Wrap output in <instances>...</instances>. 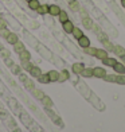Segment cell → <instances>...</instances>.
<instances>
[{
	"label": "cell",
	"instance_id": "obj_1",
	"mask_svg": "<svg viewBox=\"0 0 125 132\" xmlns=\"http://www.w3.org/2000/svg\"><path fill=\"white\" fill-rule=\"evenodd\" d=\"M106 76V70L104 68H94L93 69V77H97V78H104Z\"/></svg>",
	"mask_w": 125,
	"mask_h": 132
},
{
	"label": "cell",
	"instance_id": "obj_37",
	"mask_svg": "<svg viewBox=\"0 0 125 132\" xmlns=\"http://www.w3.org/2000/svg\"><path fill=\"white\" fill-rule=\"evenodd\" d=\"M5 63H7L8 66H11V65H12V61L10 59V57H8V58H5Z\"/></svg>",
	"mask_w": 125,
	"mask_h": 132
},
{
	"label": "cell",
	"instance_id": "obj_2",
	"mask_svg": "<svg viewBox=\"0 0 125 132\" xmlns=\"http://www.w3.org/2000/svg\"><path fill=\"white\" fill-rule=\"evenodd\" d=\"M78 45L82 47V49H86V47L90 46V39H89L87 37H85V35H82V37L78 39Z\"/></svg>",
	"mask_w": 125,
	"mask_h": 132
},
{
	"label": "cell",
	"instance_id": "obj_28",
	"mask_svg": "<svg viewBox=\"0 0 125 132\" xmlns=\"http://www.w3.org/2000/svg\"><path fill=\"white\" fill-rule=\"evenodd\" d=\"M24 85H26V88L28 89V90H31V92L35 89V86H34V82H32L31 80H28V78L24 81Z\"/></svg>",
	"mask_w": 125,
	"mask_h": 132
},
{
	"label": "cell",
	"instance_id": "obj_23",
	"mask_svg": "<svg viewBox=\"0 0 125 132\" xmlns=\"http://www.w3.org/2000/svg\"><path fill=\"white\" fill-rule=\"evenodd\" d=\"M82 23H83V26H85L86 28H93V22L89 19V18L85 16V18L82 19Z\"/></svg>",
	"mask_w": 125,
	"mask_h": 132
},
{
	"label": "cell",
	"instance_id": "obj_5",
	"mask_svg": "<svg viewBox=\"0 0 125 132\" xmlns=\"http://www.w3.org/2000/svg\"><path fill=\"white\" fill-rule=\"evenodd\" d=\"M96 57L98 58V59H105V58H108L109 55H108V50H105V49H97V53H96Z\"/></svg>",
	"mask_w": 125,
	"mask_h": 132
},
{
	"label": "cell",
	"instance_id": "obj_39",
	"mask_svg": "<svg viewBox=\"0 0 125 132\" xmlns=\"http://www.w3.org/2000/svg\"><path fill=\"white\" fill-rule=\"evenodd\" d=\"M0 19H2V15H0Z\"/></svg>",
	"mask_w": 125,
	"mask_h": 132
},
{
	"label": "cell",
	"instance_id": "obj_36",
	"mask_svg": "<svg viewBox=\"0 0 125 132\" xmlns=\"http://www.w3.org/2000/svg\"><path fill=\"white\" fill-rule=\"evenodd\" d=\"M19 78H20V81L24 82V81L27 80V76H26V74H20V73H19Z\"/></svg>",
	"mask_w": 125,
	"mask_h": 132
},
{
	"label": "cell",
	"instance_id": "obj_6",
	"mask_svg": "<svg viewBox=\"0 0 125 132\" xmlns=\"http://www.w3.org/2000/svg\"><path fill=\"white\" fill-rule=\"evenodd\" d=\"M59 12H61V8L58 7V5L52 4V5H49V14L52 15V16H58Z\"/></svg>",
	"mask_w": 125,
	"mask_h": 132
},
{
	"label": "cell",
	"instance_id": "obj_7",
	"mask_svg": "<svg viewBox=\"0 0 125 132\" xmlns=\"http://www.w3.org/2000/svg\"><path fill=\"white\" fill-rule=\"evenodd\" d=\"M83 69H85V66L81 62H77V63L73 65V73H75V74H81Z\"/></svg>",
	"mask_w": 125,
	"mask_h": 132
},
{
	"label": "cell",
	"instance_id": "obj_31",
	"mask_svg": "<svg viewBox=\"0 0 125 132\" xmlns=\"http://www.w3.org/2000/svg\"><path fill=\"white\" fill-rule=\"evenodd\" d=\"M116 78H117V76H114V74H113V76H108V74H106V76L104 77V80L110 81V82H116Z\"/></svg>",
	"mask_w": 125,
	"mask_h": 132
},
{
	"label": "cell",
	"instance_id": "obj_41",
	"mask_svg": "<svg viewBox=\"0 0 125 132\" xmlns=\"http://www.w3.org/2000/svg\"><path fill=\"white\" fill-rule=\"evenodd\" d=\"M0 37H2V35H0Z\"/></svg>",
	"mask_w": 125,
	"mask_h": 132
},
{
	"label": "cell",
	"instance_id": "obj_21",
	"mask_svg": "<svg viewBox=\"0 0 125 132\" xmlns=\"http://www.w3.org/2000/svg\"><path fill=\"white\" fill-rule=\"evenodd\" d=\"M39 5H40V4H39L38 0H30V2H28V7L31 8V10H34V11H37Z\"/></svg>",
	"mask_w": 125,
	"mask_h": 132
},
{
	"label": "cell",
	"instance_id": "obj_34",
	"mask_svg": "<svg viewBox=\"0 0 125 132\" xmlns=\"http://www.w3.org/2000/svg\"><path fill=\"white\" fill-rule=\"evenodd\" d=\"M4 28H7V23H5L4 19H0V31L4 30Z\"/></svg>",
	"mask_w": 125,
	"mask_h": 132
},
{
	"label": "cell",
	"instance_id": "obj_35",
	"mask_svg": "<svg viewBox=\"0 0 125 132\" xmlns=\"http://www.w3.org/2000/svg\"><path fill=\"white\" fill-rule=\"evenodd\" d=\"M2 53H3V57H4V58H8V57H10V51H8V50L2 49Z\"/></svg>",
	"mask_w": 125,
	"mask_h": 132
},
{
	"label": "cell",
	"instance_id": "obj_3",
	"mask_svg": "<svg viewBox=\"0 0 125 132\" xmlns=\"http://www.w3.org/2000/svg\"><path fill=\"white\" fill-rule=\"evenodd\" d=\"M113 69H114V73H117V74H125V65L121 62H116Z\"/></svg>",
	"mask_w": 125,
	"mask_h": 132
},
{
	"label": "cell",
	"instance_id": "obj_8",
	"mask_svg": "<svg viewBox=\"0 0 125 132\" xmlns=\"http://www.w3.org/2000/svg\"><path fill=\"white\" fill-rule=\"evenodd\" d=\"M69 78H70V74H69V71H67V70H62L61 73H59L58 81H59V82H65V81H67Z\"/></svg>",
	"mask_w": 125,
	"mask_h": 132
},
{
	"label": "cell",
	"instance_id": "obj_13",
	"mask_svg": "<svg viewBox=\"0 0 125 132\" xmlns=\"http://www.w3.org/2000/svg\"><path fill=\"white\" fill-rule=\"evenodd\" d=\"M38 81H39L40 84H49V82H50V77H49V73H46V74H43V73H42V74L38 77Z\"/></svg>",
	"mask_w": 125,
	"mask_h": 132
},
{
	"label": "cell",
	"instance_id": "obj_19",
	"mask_svg": "<svg viewBox=\"0 0 125 132\" xmlns=\"http://www.w3.org/2000/svg\"><path fill=\"white\" fill-rule=\"evenodd\" d=\"M71 34H73V37H74L77 40H78V39L82 37V35H83L82 30H81V28H78V27H74V30H73V32H71Z\"/></svg>",
	"mask_w": 125,
	"mask_h": 132
},
{
	"label": "cell",
	"instance_id": "obj_16",
	"mask_svg": "<svg viewBox=\"0 0 125 132\" xmlns=\"http://www.w3.org/2000/svg\"><path fill=\"white\" fill-rule=\"evenodd\" d=\"M14 50H15L17 54H19V53H22L23 50H24V45H23V42H19V40H17L16 43L14 45Z\"/></svg>",
	"mask_w": 125,
	"mask_h": 132
},
{
	"label": "cell",
	"instance_id": "obj_20",
	"mask_svg": "<svg viewBox=\"0 0 125 132\" xmlns=\"http://www.w3.org/2000/svg\"><path fill=\"white\" fill-rule=\"evenodd\" d=\"M30 74H31L32 77H37V78H38V77L42 74V71H40L39 68H37V66H32L31 70H30Z\"/></svg>",
	"mask_w": 125,
	"mask_h": 132
},
{
	"label": "cell",
	"instance_id": "obj_26",
	"mask_svg": "<svg viewBox=\"0 0 125 132\" xmlns=\"http://www.w3.org/2000/svg\"><path fill=\"white\" fill-rule=\"evenodd\" d=\"M85 53L89 54V55H94V57H96L97 49H96V47H90V46H89V47H86V49H85Z\"/></svg>",
	"mask_w": 125,
	"mask_h": 132
},
{
	"label": "cell",
	"instance_id": "obj_32",
	"mask_svg": "<svg viewBox=\"0 0 125 132\" xmlns=\"http://www.w3.org/2000/svg\"><path fill=\"white\" fill-rule=\"evenodd\" d=\"M10 68H11V70L14 71V74H19V73H20V69H19V66H16V65H14V63H12V65L10 66Z\"/></svg>",
	"mask_w": 125,
	"mask_h": 132
},
{
	"label": "cell",
	"instance_id": "obj_24",
	"mask_svg": "<svg viewBox=\"0 0 125 132\" xmlns=\"http://www.w3.org/2000/svg\"><path fill=\"white\" fill-rule=\"evenodd\" d=\"M32 93H34V96H35V98H38V100H42V98L44 97V93L42 92V90H39V89H34Z\"/></svg>",
	"mask_w": 125,
	"mask_h": 132
},
{
	"label": "cell",
	"instance_id": "obj_15",
	"mask_svg": "<svg viewBox=\"0 0 125 132\" xmlns=\"http://www.w3.org/2000/svg\"><path fill=\"white\" fill-rule=\"evenodd\" d=\"M102 62H104V65H106V66H110V68H113V66L116 65V59L114 58H110V57H108V58H105V59H102Z\"/></svg>",
	"mask_w": 125,
	"mask_h": 132
},
{
	"label": "cell",
	"instance_id": "obj_29",
	"mask_svg": "<svg viewBox=\"0 0 125 132\" xmlns=\"http://www.w3.org/2000/svg\"><path fill=\"white\" fill-rule=\"evenodd\" d=\"M117 84H121V85H125V74H118L116 78Z\"/></svg>",
	"mask_w": 125,
	"mask_h": 132
},
{
	"label": "cell",
	"instance_id": "obj_17",
	"mask_svg": "<svg viewBox=\"0 0 125 132\" xmlns=\"http://www.w3.org/2000/svg\"><path fill=\"white\" fill-rule=\"evenodd\" d=\"M49 77H50V82H55V81H58L59 73L55 70H51V71H49Z\"/></svg>",
	"mask_w": 125,
	"mask_h": 132
},
{
	"label": "cell",
	"instance_id": "obj_4",
	"mask_svg": "<svg viewBox=\"0 0 125 132\" xmlns=\"http://www.w3.org/2000/svg\"><path fill=\"white\" fill-rule=\"evenodd\" d=\"M62 24H63V30H65V32H67V34H71V32H73V30H74V24H73V22L66 20L65 23H62Z\"/></svg>",
	"mask_w": 125,
	"mask_h": 132
},
{
	"label": "cell",
	"instance_id": "obj_18",
	"mask_svg": "<svg viewBox=\"0 0 125 132\" xmlns=\"http://www.w3.org/2000/svg\"><path fill=\"white\" fill-rule=\"evenodd\" d=\"M58 18H59V22H61V23H65L66 20H69V15H67V12H66V11H62V10H61V12H59Z\"/></svg>",
	"mask_w": 125,
	"mask_h": 132
},
{
	"label": "cell",
	"instance_id": "obj_11",
	"mask_svg": "<svg viewBox=\"0 0 125 132\" xmlns=\"http://www.w3.org/2000/svg\"><path fill=\"white\" fill-rule=\"evenodd\" d=\"M5 39H7V42H8V43H11V45H15L16 42L19 40V39H17V35L14 34V32H10V35Z\"/></svg>",
	"mask_w": 125,
	"mask_h": 132
},
{
	"label": "cell",
	"instance_id": "obj_40",
	"mask_svg": "<svg viewBox=\"0 0 125 132\" xmlns=\"http://www.w3.org/2000/svg\"><path fill=\"white\" fill-rule=\"evenodd\" d=\"M26 2H30V0H26Z\"/></svg>",
	"mask_w": 125,
	"mask_h": 132
},
{
	"label": "cell",
	"instance_id": "obj_9",
	"mask_svg": "<svg viewBox=\"0 0 125 132\" xmlns=\"http://www.w3.org/2000/svg\"><path fill=\"white\" fill-rule=\"evenodd\" d=\"M113 51H114V54H116V55H118L120 58L125 57V49H124L122 46H118V45L114 46V50H113Z\"/></svg>",
	"mask_w": 125,
	"mask_h": 132
},
{
	"label": "cell",
	"instance_id": "obj_25",
	"mask_svg": "<svg viewBox=\"0 0 125 132\" xmlns=\"http://www.w3.org/2000/svg\"><path fill=\"white\" fill-rule=\"evenodd\" d=\"M22 66H23V69H24V70H27V71H30V70H31V68H32V63L31 62H30V61H22Z\"/></svg>",
	"mask_w": 125,
	"mask_h": 132
},
{
	"label": "cell",
	"instance_id": "obj_22",
	"mask_svg": "<svg viewBox=\"0 0 125 132\" xmlns=\"http://www.w3.org/2000/svg\"><path fill=\"white\" fill-rule=\"evenodd\" d=\"M42 103H43V105L47 106V108H51L52 106V101H51L50 97H47V96H44V97L42 98Z\"/></svg>",
	"mask_w": 125,
	"mask_h": 132
},
{
	"label": "cell",
	"instance_id": "obj_27",
	"mask_svg": "<svg viewBox=\"0 0 125 132\" xmlns=\"http://www.w3.org/2000/svg\"><path fill=\"white\" fill-rule=\"evenodd\" d=\"M102 43L105 45V50H108V51H113V50H114V46H113V45L110 43V42H109L108 39H106V40H104Z\"/></svg>",
	"mask_w": 125,
	"mask_h": 132
},
{
	"label": "cell",
	"instance_id": "obj_38",
	"mask_svg": "<svg viewBox=\"0 0 125 132\" xmlns=\"http://www.w3.org/2000/svg\"><path fill=\"white\" fill-rule=\"evenodd\" d=\"M121 4H122V7L125 8V0H121Z\"/></svg>",
	"mask_w": 125,
	"mask_h": 132
},
{
	"label": "cell",
	"instance_id": "obj_30",
	"mask_svg": "<svg viewBox=\"0 0 125 132\" xmlns=\"http://www.w3.org/2000/svg\"><path fill=\"white\" fill-rule=\"evenodd\" d=\"M70 8L73 11H78L79 10V4L77 3L75 0H71V2H70Z\"/></svg>",
	"mask_w": 125,
	"mask_h": 132
},
{
	"label": "cell",
	"instance_id": "obj_12",
	"mask_svg": "<svg viewBox=\"0 0 125 132\" xmlns=\"http://www.w3.org/2000/svg\"><path fill=\"white\" fill-rule=\"evenodd\" d=\"M82 77H86V78H90V77H93V69L92 68H85L82 70V73H81Z\"/></svg>",
	"mask_w": 125,
	"mask_h": 132
},
{
	"label": "cell",
	"instance_id": "obj_14",
	"mask_svg": "<svg viewBox=\"0 0 125 132\" xmlns=\"http://www.w3.org/2000/svg\"><path fill=\"white\" fill-rule=\"evenodd\" d=\"M38 14H40V15H46V14H49V5L47 4H42V5H39L38 7Z\"/></svg>",
	"mask_w": 125,
	"mask_h": 132
},
{
	"label": "cell",
	"instance_id": "obj_33",
	"mask_svg": "<svg viewBox=\"0 0 125 132\" xmlns=\"http://www.w3.org/2000/svg\"><path fill=\"white\" fill-rule=\"evenodd\" d=\"M0 35H2V37H4V38H7L8 35H10V30H7V28L2 30V31H0Z\"/></svg>",
	"mask_w": 125,
	"mask_h": 132
},
{
	"label": "cell",
	"instance_id": "obj_10",
	"mask_svg": "<svg viewBox=\"0 0 125 132\" xmlns=\"http://www.w3.org/2000/svg\"><path fill=\"white\" fill-rule=\"evenodd\" d=\"M19 58H20V61H30L31 59V54L27 50H23L22 53H19Z\"/></svg>",
	"mask_w": 125,
	"mask_h": 132
}]
</instances>
